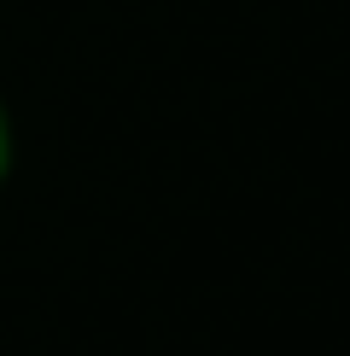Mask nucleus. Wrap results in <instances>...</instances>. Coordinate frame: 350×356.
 <instances>
[{
	"mask_svg": "<svg viewBox=\"0 0 350 356\" xmlns=\"http://www.w3.org/2000/svg\"><path fill=\"white\" fill-rule=\"evenodd\" d=\"M6 152H12V135H6V111H0V170H6Z\"/></svg>",
	"mask_w": 350,
	"mask_h": 356,
	"instance_id": "nucleus-1",
	"label": "nucleus"
}]
</instances>
